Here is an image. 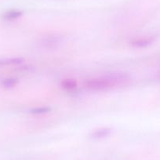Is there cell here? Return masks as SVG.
<instances>
[{
    "mask_svg": "<svg viewBox=\"0 0 160 160\" xmlns=\"http://www.w3.org/2000/svg\"><path fill=\"white\" fill-rule=\"evenodd\" d=\"M130 82V76L125 73H112L86 80L85 88L93 92H101L122 87Z\"/></svg>",
    "mask_w": 160,
    "mask_h": 160,
    "instance_id": "1",
    "label": "cell"
},
{
    "mask_svg": "<svg viewBox=\"0 0 160 160\" xmlns=\"http://www.w3.org/2000/svg\"><path fill=\"white\" fill-rule=\"evenodd\" d=\"M112 133V129L111 127H101L97 129L90 133V137L93 139H101L108 137Z\"/></svg>",
    "mask_w": 160,
    "mask_h": 160,
    "instance_id": "2",
    "label": "cell"
},
{
    "mask_svg": "<svg viewBox=\"0 0 160 160\" xmlns=\"http://www.w3.org/2000/svg\"><path fill=\"white\" fill-rule=\"evenodd\" d=\"M24 59L21 58H6V59L0 60V67H5V66L17 65L23 63Z\"/></svg>",
    "mask_w": 160,
    "mask_h": 160,
    "instance_id": "3",
    "label": "cell"
},
{
    "mask_svg": "<svg viewBox=\"0 0 160 160\" xmlns=\"http://www.w3.org/2000/svg\"><path fill=\"white\" fill-rule=\"evenodd\" d=\"M61 87L67 91H74L77 89L78 85L75 79H71V78H67L64 79L61 83Z\"/></svg>",
    "mask_w": 160,
    "mask_h": 160,
    "instance_id": "4",
    "label": "cell"
},
{
    "mask_svg": "<svg viewBox=\"0 0 160 160\" xmlns=\"http://www.w3.org/2000/svg\"><path fill=\"white\" fill-rule=\"evenodd\" d=\"M152 42V40L151 38H138L131 41L130 44L135 48H144L150 45Z\"/></svg>",
    "mask_w": 160,
    "mask_h": 160,
    "instance_id": "5",
    "label": "cell"
},
{
    "mask_svg": "<svg viewBox=\"0 0 160 160\" xmlns=\"http://www.w3.org/2000/svg\"><path fill=\"white\" fill-rule=\"evenodd\" d=\"M23 14H24V12L21 11V10H11L4 13L3 18L7 21H13V20H16L22 17Z\"/></svg>",
    "mask_w": 160,
    "mask_h": 160,
    "instance_id": "6",
    "label": "cell"
},
{
    "mask_svg": "<svg viewBox=\"0 0 160 160\" xmlns=\"http://www.w3.org/2000/svg\"><path fill=\"white\" fill-rule=\"evenodd\" d=\"M18 79H17L16 78H5L2 82V86L4 88L10 89L12 87H15V86L18 84Z\"/></svg>",
    "mask_w": 160,
    "mask_h": 160,
    "instance_id": "7",
    "label": "cell"
},
{
    "mask_svg": "<svg viewBox=\"0 0 160 160\" xmlns=\"http://www.w3.org/2000/svg\"><path fill=\"white\" fill-rule=\"evenodd\" d=\"M51 111V108L50 107H37L31 109L29 112L32 114H35V115H41V114H46L48 113Z\"/></svg>",
    "mask_w": 160,
    "mask_h": 160,
    "instance_id": "8",
    "label": "cell"
},
{
    "mask_svg": "<svg viewBox=\"0 0 160 160\" xmlns=\"http://www.w3.org/2000/svg\"><path fill=\"white\" fill-rule=\"evenodd\" d=\"M60 42V38L57 36H53V37H50V38H47V39L45 40V42L44 43L47 44L49 45V47L50 46H55L57 43Z\"/></svg>",
    "mask_w": 160,
    "mask_h": 160,
    "instance_id": "9",
    "label": "cell"
}]
</instances>
